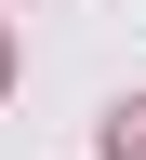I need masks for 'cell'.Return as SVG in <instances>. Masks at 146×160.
Returning a JSON list of instances; mask_svg holds the SVG:
<instances>
[{
	"label": "cell",
	"instance_id": "1",
	"mask_svg": "<svg viewBox=\"0 0 146 160\" xmlns=\"http://www.w3.org/2000/svg\"><path fill=\"white\" fill-rule=\"evenodd\" d=\"M106 160H146V93H120V107H106Z\"/></svg>",
	"mask_w": 146,
	"mask_h": 160
},
{
	"label": "cell",
	"instance_id": "2",
	"mask_svg": "<svg viewBox=\"0 0 146 160\" xmlns=\"http://www.w3.org/2000/svg\"><path fill=\"white\" fill-rule=\"evenodd\" d=\"M0 67H13V53H0Z\"/></svg>",
	"mask_w": 146,
	"mask_h": 160
}]
</instances>
